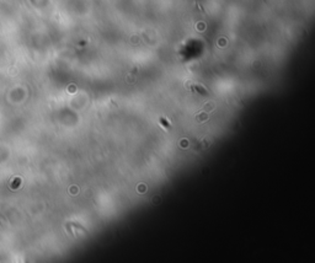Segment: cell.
Masks as SVG:
<instances>
[{"label":"cell","mask_w":315,"mask_h":263,"mask_svg":"<svg viewBox=\"0 0 315 263\" xmlns=\"http://www.w3.org/2000/svg\"><path fill=\"white\" fill-rule=\"evenodd\" d=\"M192 90H195V91L199 92V94H202V95H207L206 90L203 89V87H201V86H198V85H195V86H192Z\"/></svg>","instance_id":"cell-2"},{"label":"cell","mask_w":315,"mask_h":263,"mask_svg":"<svg viewBox=\"0 0 315 263\" xmlns=\"http://www.w3.org/2000/svg\"><path fill=\"white\" fill-rule=\"evenodd\" d=\"M159 122H160V124H161V125H164L166 129H169V130L171 129V124H170V122L166 119V118L160 117V118H159Z\"/></svg>","instance_id":"cell-1"},{"label":"cell","mask_w":315,"mask_h":263,"mask_svg":"<svg viewBox=\"0 0 315 263\" xmlns=\"http://www.w3.org/2000/svg\"><path fill=\"white\" fill-rule=\"evenodd\" d=\"M208 117V116H206V114H203V116H199V117H197V119L199 121V122H203V119H206V118Z\"/></svg>","instance_id":"cell-3"}]
</instances>
